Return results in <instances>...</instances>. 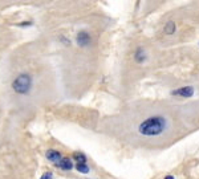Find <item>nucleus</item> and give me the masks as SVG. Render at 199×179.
Masks as SVG:
<instances>
[{"label": "nucleus", "mask_w": 199, "mask_h": 179, "mask_svg": "<svg viewBox=\"0 0 199 179\" xmlns=\"http://www.w3.org/2000/svg\"><path fill=\"white\" fill-rule=\"evenodd\" d=\"M56 166L60 167L61 170H64V171H70L73 169V162L69 158H62Z\"/></svg>", "instance_id": "6"}, {"label": "nucleus", "mask_w": 199, "mask_h": 179, "mask_svg": "<svg viewBox=\"0 0 199 179\" xmlns=\"http://www.w3.org/2000/svg\"><path fill=\"white\" fill-rule=\"evenodd\" d=\"M165 179H174V177L173 175H167V177H165Z\"/></svg>", "instance_id": "12"}, {"label": "nucleus", "mask_w": 199, "mask_h": 179, "mask_svg": "<svg viewBox=\"0 0 199 179\" xmlns=\"http://www.w3.org/2000/svg\"><path fill=\"white\" fill-rule=\"evenodd\" d=\"M73 158H75V161L77 162V163H86V157H85V154L76 153V154L73 155Z\"/></svg>", "instance_id": "10"}, {"label": "nucleus", "mask_w": 199, "mask_h": 179, "mask_svg": "<svg viewBox=\"0 0 199 179\" xmlns=\"http://www.w3.org/2000/svg\"><path fill=\"white\" fill-rule=\"evenodd\" d=\"M174 32H175V24L173 21H169L165 25V33L166 35H174Z\"/></svg>", "instance_id": "8"}, {"label": "nucleus", "mask_w": 199, "mask_h": 179, "mask_svg": "<svg viewBox=\"0 0 199 179\" xmlns=\"http://www.w3.org/2000/svg\"><path fill=\"white\" fill-rule=\"evenodd\" d=\"M76 41H77V44L80 47H86V45L90 44V41H92V37H90V35L88 32H84V31H81V32H78L77 37H76Z\"/></svg>", "instance_id": "4"}, {"label": "nucleus", "mask_w": 199, "mask_h": 179, "mask_svg": "<svg viewBox=\"0 0 199 179\" xmlns=\"http://www.w3.org/2000/svg\"><path fill=\"white\" fill-rule=\"evenodd\" d=\"M40 179H53V172H50V171L44 172V174H42V177L40 178Z\"/></svg>", "instance_id": "11"}, {"label": "nucleus", "mask_w": 199, "mask_h": 179, "mask_svg": "<svg viewBox=\"0 0 199 179\" xmlns=\"http://www.w3.org/2000/svg\"><path fill=\"white\" fill-rule=\"evenodd\" d=\"M146 58H147V55L145 52V49L142 47H139L137 49V52H135V60H137V62L138 64H142Z\"/></svg>", "instance_id": "7"}, {"label": "nucleus", "mask_w": 199, "mask_h": 179, "mask_svg": "<svg viewBox=\"0 0 199 179\" xmlns=\"http://www.w3.org/2000/svg\"><path fill=\"white\" fill-rule=\"evenodd\" d=\"M45 157H47L48 161L52 162V163H55V164H57L62 159L61 154H60L59 151H56V150H48L47 154H45Z\"/></svg>", "instance_id": "5"}, {"label": "nucleus", "mask_w": 199, "mask_h": 179, "mask_svg": "<svg viewBox=\"0 0 199 179\" xmlns=\"http://www.w3.org/2000/svg\"><path fill=\"white\" fill-rule=\"evenodd\" d=\"M170 130V119L161 113H151L139 121L137 126L138 135L145 138L163 137Z\"/></svg>", "instance_id": "1"}, {"label": "nucleus", "mask_w": 199, "mask_h": 179, "mask_svg": "<svg viewBox=\"0 0 199 179\" xmlns=\"http://www.w3.org/2000/svg\"><path fill=\"white\" fill-rule=\"evenodd\" d=\"M76 170H77L78 172L86 174V172H89V166H88L86 163H77L76 164Z\"/></svg>", "instance_id": "9"}, {"label": "nucleus", "mask_w": 199, "mask_h": 179, "mask_svg": "<svg viewBox=\"0 0 199 179\" xmlns=\"http://www.w3.org/2000/svg\"><path fill=\"white\" fill-rule=\"evenodd\" d=\"M174 96H179L182 98H189L194 94V88L192 86H183V88H179V89L174 90L173 92Z\"/></svg>", "instance_id": "3"}, {"label": "nucleus", "mask_w": 199, "mask_h": 179, "mask_svg": "<svg viewBox=\"0 0 199 179\" xmlns=\"http://www.w3.org/2000/svg\"><path fill=\"white\" fill-rule=\"evenodd\" d=\"M33 80L29 73H21L13 80L12 82V90L18 94H27L32 89Z\"/></svg>", "instance_id": "2"}]
</instances>
